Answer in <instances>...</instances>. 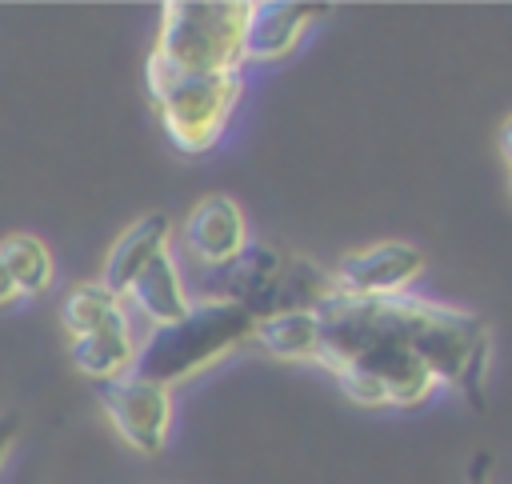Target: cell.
I'll list each match as a JSON object with an SVG mask.
<instances>
[{
    "mask_svg": "<svg viewBox=\"0 0 512 484\" xmlns=\"http://www.w3.org/2000/svg\"><path fill=\"white\" fill-rule=\"evenodd\" d=\"M244 0H168L160 8L156 44L144 60L148 96L208 72H232L244 64Z\"/></svg>",
    "mask_w": 512,
    "mask_h": 484,
    "instance_id": "obj_1",
    "label": "cell"
},
{
    "mask_svg": "<svg viewBox=\"0 0 512 484\" xmlns=\"http://www.w3.org/2000/svg\"><path fill=\"white\" fill-rule=\"evenodd\" d=\"M388 324L404 336V344L436 372L440 384L464 392L476 408H484V380L492 364V328L476 312L436 304L424 296H388L380 300Z\"/></svg>",
    "mask_w": 512,
    "mask_h": 484,
    "instance_id": "obj_2",
    "label": "cell"
},
{
    "mask_svg": "<svg viewBox=\"0 0 512 484\" xmlns=\"http://www.w3.org/2000/svg\"><path fill=\"white\" fill-rule=\"evenodd\" d=\"M252 328L256 320L228 300H216V296L192 300L188 316H180L176 324L152 328V336L136 348L132 376L172 388L180 380L200 376L228 352H236L244 340H252Z\"/></svg>",
    "mask_w": 512,
    "mask_h": 484,
    "instance_id": "obj_3",
    "label": "cell"
},
{
    "mask_svg": "<svg viewBox=\"0 0 512 484\" xmlns=\"http://www.w3.org/2000/svg\"><path fill=\"white\" fill-rule=\"evenodd\" d=\"M240 92H244V76H240V68H232V72L184 76L148 100L160 116L168 144L184 156H204L220 144V136L240 104Z\"/></svg>",
    "mask_w": 512,
    "mask_h": 484,
    "instance_id": "obj_4",
    "label": "cell"
},
{
    "mask_svg": "<svg viewBox=\"0 0 512 484\" xmlns=\"http://www.w3.org/2000/svg\"><path fill=\"white\" fill-rule=\"evenodd\" d=\"M96 404L112 432L140 456H156L168 444L172 428V388L140 380L132 372L96 384Z\"/></svg>",
    "mask_w": 512,
    "mask_h": 484,
    "instance_id": "obj_5",
    "label": "cell"
},
{
    "mask_svg": "<svg viewBox=\"0 0 512 484\" xmlns=\"http://www.w3.org/2000/svg\"><path fill=\"white\" fill-rule=\"evenodd\" d=\"M424 272V252L408 240H376L368 248L344 252L332 268L336 292L356 300H388L404 296Z\"/></svg>",
    "mask_w": 512,
    "mask_h": 484,
    "instance_id": "obj_6",
    "label": "cell"
},
{
    "mask_svg": "<svg viewBox=\"0 0 512 484\" xmlns=\"http://www.w3.org/2000/svg\"><path fill=\"white\" fill-rule=\"evenodd\" d=\"M328 16V4L308 0H256L244 24V64H272L296 52L304 32Z\"/></svg>",
    "mask_w": 512,
    "mask_h": 484,
    "instance_id": "obj_7",
    "label": "cell"
},
{
    "mask_svg": "<svg viewBox=\"0 0 512 484\" xmlns=\"http://www.w3.org/2000/svg\"><path fill=\"white\" fill-rule=\"evenodd\" d=\"M184 244L188 252L204 264V268H224L228 260H236L248 248V220L244 208L224 196V192H208L192 204L188 220H184Z\"/></svg>",
    "mask_w": 512,
    "mask_h": 484,
    "instance_id": "obj_8",
    "label": "cell"
},
{
    "mask_svg": "<svg viewBox=\"0 0 512 484\" xmlns=\"http://www.w3.org/2000/svg\"><path fill=\"white\" fill-rule=\"evenodd\" d=\"M168 244H172V216L168 212H144V216H136L112 240V248L104 256V268H100V284L124 300V292L132 288V280L152 260H160L168 252Z\"/></svg>",
    "mask_w": 512,
    "mask_h": 484,
    "instance_id": "obj_9",
    "label": "cell"
},
{
    "mask_svg": "<svg viewBox=\"0 0 512 484\" xmlns=\"http://www.w3.org/2000/svg\"><path fill=\"white\" fill-rule=\"evenodd\" d=\"M280 264H284V252L248 240V248L236 260L216 268V280H212L216 300H228V304L244 308L252 320H260V312L268 304V292H272V284L280 276Z\"/></svg>",
    "mask_w": 512,
    "mask_h": 484,
    "instance_id": "obj_10",
    "label": "cell"
},
{
    "mask_svg": "<svg viewBox=\"0 0 512 484\" xmlns=\"http://www.w3.org/2000/svg\"><path fill=\"white\" fill-rule=\"evenodd\" d=\"M68 360H72V368H76L80 376H88V380H96V384L132 372L136 344H132L128 312L120 308V312H116L112 320H104L96 332L68 340Z\"/></svg>",
    "mask_w": 512,
    "mask_h": 484,
    "instance_id": "obj_11",
    "label": "cell"
},
{
    "mask_svg": "<svg viewBox=\"0 0 512 484\" xmlns=\"http://www.w3.org/2000/svg\"><path fill=\"white\" fill-rule=\"evenodd\" d=\"M124 300L152 324V328H164V324H176L180 316H188L192 300L184 292V280H180V268L172 260V252H164L160 260H152L136 280L132 288L124 292Z\"/></svg>",
    "mask_w": 512,
    "mask_h": 484,
    "instance_id": "obj_12",
    "label": "cell"
},
{
    "mask_svg": "<svg viewBox=\"0 0 512 484\" xmlns=\"http://www.w3.org/2000/svg\"><path fill=\"white\" fill-rule=\"evenodd\" d=\"M252 344L276 360L320 364V312H272L252 328Z\"/></svg>",
    "mask_w": 512,
    "mask_h": 484,
    "instance_id": "obj_13",
    "label": "cell"
},
{
    "mask_svg": "<svg viewBox=\"0 0 512 484\" xmlns=\"http://www.w3.org/2000/svg\"><path fill=\"white\" fill-rule=\"evenodd\" d=\"M0 260L8 268V276L16 280L20 296H44L52 288V276H56V264H52V252L40 236L32 232H8L0 240Z\"/></svg>",
    "mask_w": 512,
    "mask_h": 484,
    "instance_id": "obj_14",
    "label": "cell"
},
{
    "mask_svg": "<svg viewBox=\"0 0 512 484\" xmlns=\"http://www.w3.org/2000/svg\"><path fill=\"white\" fill-rule=\"evenodd\" d=\"M124 308V300L116 292H108L100 280H80L64 292V304H60V324L64 332L76 340V336H88L96 332L104 320H112L116 312Z\"/></svg>",
    "mask_w": 512,
    "mask_h": 484,
    "instance_id": "obj_15",
    "label": "cell"
},
{
    "mask_svg": "<svg viewBox=\"0 0 512 484\" xmlns=\"http://www.w3.org/2000/svg\"><path fill=\"white\" fill-rule=\"evenodd\" d=\"M16 436H20V416L0 412V468H4V460H8V452H12V444H16Z\"/></svg>",
    "mask_w": 512,
    "mask_h": 484,
    "instance_id": "obj_16",
    "label": "cell"
},
{
    "mask_svg": "<svg viewBox=\"0 0 512 484\" xmlns=\"http://www.w3.org/2000/svg\"><path fill=\"white\" fill-rule=\"evenodd\" d=\"M20 300V288H16V280L8 276V268H4V260H0V308H8V304H16Z\"/></svg>",
    "mask_w": 512,
    "mask_h": 484,
    "instance_id": "obj_17",
    "label": "cell"
},
{
    "mask_svg": "<svg viewBox=\"0 0 512 484\" xmlns=\"http://www.w3.org/2000/svg\"><path fill=\"white\" fill-rule=\"evenodd\" d=\"M488 468H492V460H488V452H480V456L472 460V468H468V480H464V484H492V480H488Z\"/></svg>",
    "mask_w": 512,
    "mask_h": 484,
    "instance_id": "obj_18",
    "label": "cell"
},
{
    "mask_svg": "<svg viewBox=\"0 0 512 484\" xmlns=\"http://www.w3.org/2000/svg\"><path fill=\"white\" fill-rule=\"evenodd\" d=\"M496 144H500V160L508 164V172H512V116L500 124V136H496Z\"/></svg>",
    "mask_w": 512,
    "mask_h": 484,
    "instance_id": "obj_19",
    "label": "cell"
},
{
    "mask_svg": "<svg viewBox=\"0 0 512 484\" xmlns=\"http://www.w3.org/2000/svg\"><path fill=\"white\" fill-rule=\"evenodd\" d=\"M508 192H512V172H508Z\"/></svg>",
    "mask_w": 512,
    "mask_h": 484,
    "instance_id": "obj_20",
    "label": "cell"
}]
</instances>
